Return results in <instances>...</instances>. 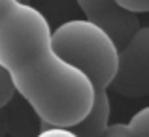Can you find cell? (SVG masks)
<instances>
[{
	"label": "cell",
	"instance_id": "52a82bcc",
	"mask_svg": "<svg viewBox=\"0 0 149 137\" xmlns=\"http://www.w3.org/2000/svg\"><path fill=\"white\" fill-rule=\"evenodd\" d=\"M15 85L11 81V75L8 73V70L0 64V109L6 103H10V100L15 96Z\"/></svg>",
	"mask_w": 149,
	"mask_h": 137
},
{
	"label": "cell",
	"instance_id": "30bf717a",
	"mask_svg": "<svg viewBox=\"0 0 149 137\" xmlns=\"http://www.w3.org/2000/svg\"><path fill=\"white\" fill-rule=\"evenodd\" d=\"M102 137H130V131H128L127 124L117 122V124H109L108 130L102 134Z\"/></svg>",
	"mask_w": 149,
	"mask_h": 137
},
{
	"label": "cell",
	"instance_id": "8992f818",
	"mask_svg": "<svg viewBox=\"0 0 149 137\" xmlns=\"http://www.w3.org/2000/svg\"><path fill=\"white\" fill-rule=\"evenodd\" d=\"M130 137H149V105L140 109L127 122Z\"/></svg>",
	"mask_w": 149,
	"mask_h": 137
},
{
	"label": "cell",
	"instance_id": "5b68a950",
	"mask_svg": "<svg viewBox=\"0 0 149 137\" xmlns=\"http://www.w3.org/2000/svg\"><path fill=\"white\" fill-rule=\"evenodd\" d=\"M109 126V96L108 92L95 94L93 105L83 120L72 126L70 130L77 137H102Z\"/></svg>",
	"mask_w": 149,
	"mask_h": 137
},
{
	"label": "cell",
	"instance_id": "3957f363",
	"mask_svg": "<svg viewBox=\"0 0 149 137\" xmlns=\"http://www.w3.org/2000/svg\"><path fill=\"white\" fill-rule=\"evenodd\" d=\"M123 98L149 96V26H140L117 53V72L109 85Z\"/></svg>",
	"mask_w": 149,
	"mask_h": 137
},
{
	"label": "cell",
	"instance_id": "6da1fadb",
	"mask_svg": "<svg viewBox=\"0 0 149 137\" xmlns=\"http://www.w3.org/2000/svg\"><path fill=\"white\" fill-rule=\"evenodd\" d=\"M51 32L36 8L17 2L0 21V64L44 126L72 128L89 113L95 88L85 73L55 53Z\"/></svg>",
	"mask_w": 149,
	"mask_h": 137
},
{
	"label": "cell",
	"instance_id": "8fae6325",
	"mask_svg": "<svg viewBox=\"0 0 149 137\" xmlns=\"http://www.w3.org/2000/svg\"><path fill=\"white\" fill-rule=\"evenodd\" d=\"M15 4H17V0H0V21L13 10Z\"/></svg>",
	"mask_w": 149,
	"mask_h": 137
},
{
	"label": "cell",
	"instance_id": "277c9868",
	"mask_svg": "<svg viewBox=\"0 0 149 137\" xmlns=\"http://www.w3.org/2000/svg\"><path fill=\"white\" fill-rule=\"evenodd\" d=\"M85 19L102 28L113 43L123 47L140 28L138 13L128 11L117 0H76Z\"/></svg>",
	"mask_w": 149,
	"mask_h": 137
},
{
	"label": "cell",
	"instance_id": "9c48e42d",
	"mask_svg": "<svg viewBox=\"0 0 149 137\" xmlns=\"http://www.w3.org/2000/svg\"><path fill=\"white\" fill-rule=\"evenodd\" d=\"M125 10L134 11V13H146L149 11V0H117Z\"/></svg>",
	"mask_w": 149,
	"mask_h": 137
},
{
	"label": "cell",
	"instance_id": "7c38bea8",
	"mask_svg": "<svg viewBox=\"0 0 149 137\" xmlns=\"http://www.w3.org/2000/svg\"><path fill=\"white\" fill-rule=\"evenodd\" d=\"M17 2H25V0H17Z\"/></svg>",
	"mask_w": 149,
	"mask_h": 137
},
{
	"label": "cell",
	"instance_id": "ba28073f",
	"mask_svg": "<svg viewBox=\"0 0 149 137\" xmlns=\"http://www.w3.org/2000/svg\"><path fill=\"white\" fill-rule=\"evenodd\" d=\"M36 137H77L70 128H58V126H47L40 131Z\"/></svg>",
	"mask_w": 149,
	"mask_h": 137
},
{
	"label": "cell",
	"instance_id": "7a4b0ae2",
	"mask_svg": "<svg viewBox=\"0 0 149 137\" xmlns=\"http://www.w3.org/2000/svg\"><path fill=\"white\" fill-rule=\"evenodd\" d=\"M53 49L62 60L77 68L91 81L95 94L106 92L117 72V45L87 19L66 21L51 32Z\"/></svg>",
	"mask_w": 149,
	"mask_h": 137
}]
</instances>
